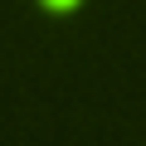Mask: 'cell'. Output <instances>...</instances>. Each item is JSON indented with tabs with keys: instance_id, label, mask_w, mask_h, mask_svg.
Instances as JSON below:
<instances>
[{
	"instance_id": "cell-1",
	"label": "cell",
	"mask_w": 146,
	"mask_h": 146,
	"mask_svg": "<svg viewBox=\"0 0 146 146\" xmlns=\"http://www.w3.org/2000/svg\"><path fill=\"white\" fill-rule=\"evenodd\" d=\"M49 10H68V5H78V0H44Z\"/></svg>"
}]
</instances>
